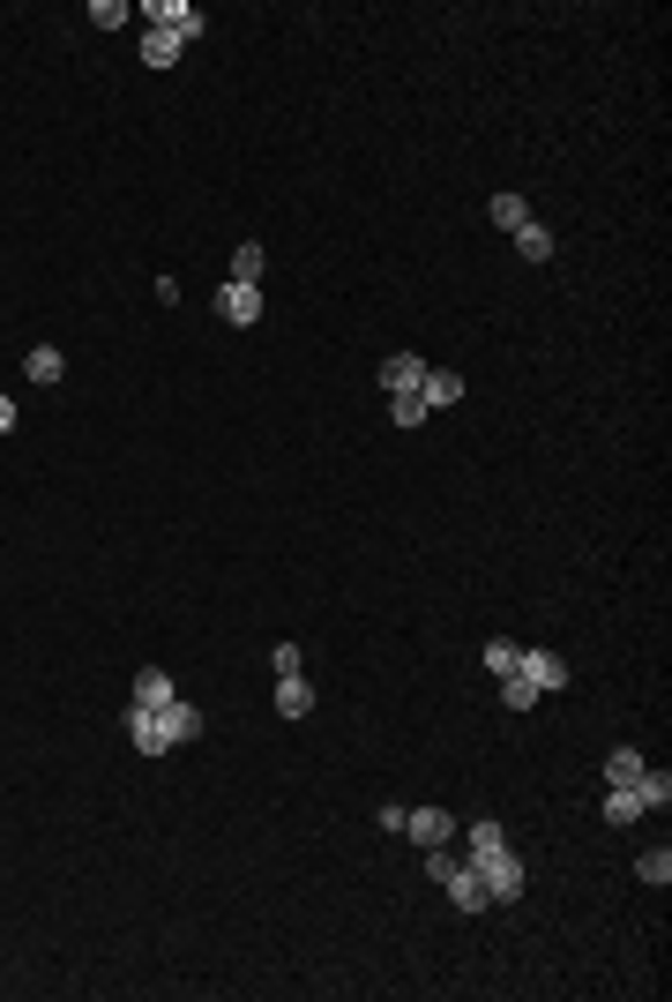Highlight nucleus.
<instances>
[{
    "label": "nucleus",
    "mask_w": 672,
    "mask_h": 1002,
    "mask_svg": "<svg viewBox=\"0 0 672 1002\" xmlns=\"http://www.w3.org/2000/svg\"><path fill=\"white\" fill-rule=\"evenodd\" d=\"M419 382H427V359H419V352H389V359H381V389H389V397H411Z\"/></svg>",
    "instance_id": "5"
},
{
    "label": "nucleus",
    "mask_w": 672,
    "mask_h": 1002,
    "mask_svg": "<svg viewBox=\"0 0 672 1002\" xmlns=\"http://www.w3.org/2000/svg\"><path fill=\"white\" fill-rule=\"evenodd\" d=\"M23 375L31 382H45V389H61V375H67V359H61V345H38L31 359H23Z\"/></svg>",
    "instance_id": "13"
},
{
    "label": "nucleus",
    "mask_w": 672,
    "mask_h": 1002,
    "mask_svg": "<svg viewBox=\"0 0 672 1002\" xmlns=\"http://www.w3.org/2000/svg\"><path fill=\"white\" fill-rule=\"evenodd\" d=\"M598 815H606V823H636V815H642L636 785H606V801H598Z\"/></svg>",
    "instance_id": "16"
},
{
    "label": "nucleus",
    "mask_w": 672,
    "mask_h": 1002,
    "mask_svg": "<svg viewBox=\"0 0 672 1002\" xmlns=\"http://www.w3.org/2000/svg\"><path fill=\"white\" fill-rule=\"evenodd\" d=\"M389 411H397V427H427V397L411 389V397H389Z\"/></svg>",
    "instance_id": "24"
},
{
    "label": "nucleus",
    "mask_w": 672,
    "mask_h": 1002,
    "mask_svg": "<svg viewBox=\"0 0 672 1002\" xmlns=\"http://www.w3.org/2000/svg\"><path fill=\"white\" fill-rule=\"evenodd\" d=\"M172 674H165V666H143V674H135V703H143V711H165V703H172Z\"/></svg>",
    "instance_id": "9"
},
{
    "label": "nucleus",
    "mask_w": 672,
    "mask_h": 1002,
    "mask_svg": "<svg viewBox=\"0 0 672 1002\" xmlns=\"http://www.w3.org/2000/svg\"><path fill=\"white\" fill-rule=\"evenodd\" d=\"M403 831H411V846H449V838H456V815L449 808H403Z\"/></svg>",
    "instance_id": "2"
},
{
    "label": "nucleus",
    "mask_w": 672,
    "mask_h": 1002,
    "mask_svg": "<svg viewBox=\"0 0 672 1002\" xmlns=\"http://www.w3.org/2000/svg\"><path fill=\"white\" fill-rule=\"evenodd\" d=\"M262 270H270V254L254 248V240H240V254H232V284H262Z\"/></svg>",
    "instance_id": "17"
},
{
    "label": "nucleus",
    "mask_w": 672,
    "mask_h": 1002,
    "mask_svg": "<svg viewBox=\"0 0 672 1002\" xmlns=\"http://www.w3.org/2000/svg\"><path fill=\"white\" fill-rule=\"evenodd\" d=\"M143 61L172 67V61H180V38H172V31H143Z\"/></svg>",
    "instance_id": "20"
},
{
    "label": "nucleus",
    "mask_w": 672,
    "mask_h": 1002,
    "mask_svg": "<svg viewBox=\"0 0 672 1002\" xmlns=\"http://www.w3.org/2000/svg\"><path fill=\"white\" fill-rule=\"evenodd\" d=\"M471 868H479V883H486V898H493V906H516V898H523V853H516V846L479 853Z\"/></svg>",
    "instance_id": "1"
},
{
    "label": "nucleus",
    "mask_w": 672,
    "mask_h": 1002,
    "mask_svg": "<svg viewBox=\"0 0 672 1002\" xmlns=\"http://www.w3.org/2000/svg\"><path fill=\"white\" fill-rule=\"evenodd\" d=\"M91 23H105V31H120V23H127V8H120V0H91Z\"/></svg>",
    "instance_id": "26"
},
{
    "label": "nucleus",
    "mask_w": 672,
    "mask_h": 1002,
    "mask_svg": "<svg viewBox=\"0 0 672 1002\" xmlns=\"http://www.w3.org/2000/svg\"><path fill=\"white\" fill-rule=\"evenodd\" d=\"M463 846H471V860H479V853H501V846H508V831H501L493 815H471V831H463Z\"/></svg>",
    "instance_id": "15"
},
{
    "label": "nucleus",
    "mask_w": 672,
    "mask_h": 1002,
    "mask_svg": "<svg viewBox=\"0 0 672 1002\" xmlns=\"http://www.w3.org/2000/svg\"><path fill=\"white\" fill-rule=\"evenodd\" d=\"M636 771H642L636 749H612V755H606V785H636Z\"/></svg>",
    "instance_id": "23"
},
{
    "label": "nucleus",
    "mask_w": 672,
    "mask_h": 1002,
    "mask_svg": "<svg viewBox=\"0 0 672 1002\" xmlns=\"http://www.w3.org/2000/svg\"><path fill=\"white\" fill-rule=\"evenodd\" d=\"M486 210H493V225H501V232H516V225H531V202H523V195H493Z\"/></svg>",
    "instance_id": "18"
},
{
    "label": "nucleus",
    "mask_w": 672,
    "mask_h": 1002,
    "mask_svg": "<svg viewBox=\"0 0 672 1002\" xmlns=\"http://www.w3.org/2000/svg\"><path fill=\"white\" fill-rule=\"evenodd\" d=\"M501 703H508V711H531V703H538V681H523V674H501Z\"/></svg>",
    "instance_id": "22"
},
{
    "label": "nucleus",
    "mask_w": 672,
    "mask_h": 1002,
    "mask_svg": "<svg viewBox=\"0 0 672 1002\" xmlns=\"http://www.w3.org/2000/svg\"><path fill=\"white\" fill-rule=\"evenodd\" d=\"M419 397H427V411L456 405V397H463V375H456V367H427V382H419Z\"/></svg>",
    "instance_id": "10"
},
{
    "label": "nucleus",
    "mask_w": 672,
    "mask_h": 1002,
    "mask_svg": "<svg viewBox=\"0 0 672 1002\" xmlns=\"http://www.w3.org/2000/svg\"><path fill=\"white\" fill-rule=\"evenodd\" d=\"M217 322H262V284H224L217 292Z\"/></svg>",
    "instance_id": "4"
},
{
    "label": "nucleus",
    "mask_w": 672,
    "mask_h": 1002,
    "mask_svg": "<svg viewBox=\"0 0 672 1002\" xmlns=\"http://www.w3.org/2000/svg\"><path fill=\"white\" fill-rule=\"evenodd\" d=\"M516 644H508V636H493V644H486V674H516Z\"/></svg>",
    "instance_id": "25"
},
{
    "label": "nucleus",
    "mask_w": 672,
    "mask_h": 1002,
    "mask_svg": "<svg viewBox=\"0 0 672 1002\" xmlns=\"http://www.w3.org/2000/svg\"><path fill=\"white\" fill-rule=\"evenodd\" d=\"M157 719H165V733H172V749H180V741H202V711H195V703H180V696H172Z\"/></svg>",
    "instance_id": "11"
},
{
    "label": "nucleus",
    "mask_w": 672,
    "mask_h": 1002,
    "mask_svg": "<svg viewBox=\"0 0 672 1002\" xmlns=\"http://www.w3.org/2000/svg\"><path fill=\"white\" fill-rule=\"evenodd\" d=\"M516 674H523V681H538V696H546V689H568V658H560V651H523Z\"/></svg>",
    "instance_id": "6"
},
{
    "label": "nucleus",
    "mask_w": 672,
    "mask_h": 1002,
    "mask_svg": "<svg viewBox=\"0 0 672 1002\" xmlns=\"http://www.w3.org/2000/svg\"><path fill=\"white\" fill-rule=\"evenodd\" d=\"M636 876H642V883H658V890H665V883H672V853H665V846L636 853Z\"/></svg>",
    "instance_id": "21"
},
{
    "label": "nucleus",
    "mask_w": 672,
    "mask_h": 1002,
    "mask_svg": "<svg viewBox=\"0 0 672 1002\" xmlns=\"http://www.w3.org/2000/svg\"><path fill=\"white\" fill-rule=\"evenodd\" d=\"M441 890L456 898V912H486V906H493V898H486V883H479V868H471V860H456V876L441 883Z\"/></svg>",
    "instance_id": "8"
},
{
    "label": "nucleus",
    "mask_w": 672,
    "mask_h": 1002,
    "mask_svg": "<svg viewBox=\"0 0 672 1002\" xmlns=\"http://www.w3.org/2000/svg\"><path fill=\"white\" fill-rule=\"evenodd\" d=\"M276 711H284V719H306V711H314V681H306V674H284V681H276Z\"/></svg>",
    "instance_id": "12"
},
{
    "label": "nucleus",
    "mask_w": 672,
    "mask_h": 1002,
    "mask_svg": "<svg viewBox=\"0 0 672 1002\" xmlns=\"http://www.w3.org/2000/svg\"><path fill=\"white\" fill-rule=\"evenodd\" d=\"M636 801L642 808H672V771H650V763H642L636 771Z\"/></svg>",
    "instance_id": "14"
},
{
    "label": "nucleus",
    "mask_w": 672,
    "mask_h": 1002,
    "mask_svg": "<svg viewBox=\"0 0 672 1002\" xmlns=\"http://www.w3.org/2000/svg\"><path fill=\"white\" fill-rule=\"evenodd\" d=\"M127 741H135L143 755H165V749H172L165 719H157V711H143V703H127Z\"/></svg>",
    "instance_id": "7"
},
{
    "label": "nucleus",
    "mask_w": 672,
    "mask_h": 1002,
    "mask_svg": "<svg viewBox=\"0 0 672 1002\" xmlns=\"http://www.w3.org/2000/svg\"><path fill=\"white\" fill-rule=\"evenodd\" d=\"M150 31H172L180 45L202 38V8H187V0H150Z\"/></svg>",
    "instance_id": "3"
},
{
    "label": "nucleus",
    "mask_w": 672,
    "mask_h": 1002,
    "mask_svg": "<svg viewBox=\"0 0 672 1002\" xmlns=\"http://www.w3.org/2000/svg\"><path fill=\"white\" fill-rule=\"evenodd\" d=\"M0 435H15V397H0Z\"/></svg>",
    "instance_id": "27"
},
{
    "label": "nucleus",
    "mask_w": 672,
    "mask_h": 1002,
    "mask_svg": "<svg viewBox=\"0 0 672 1002\" xmlns=\"http://www.w3.org/2000/svg\"><path fill=\"white\" fill-rule=\"evenodd\" d=\"M516 248H523V262H553V232L546 225H516Z\"/></svg>",
    "instance_id": "19"
}]
</instances>
